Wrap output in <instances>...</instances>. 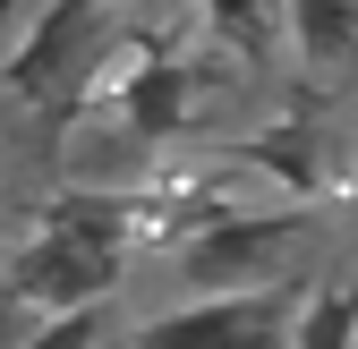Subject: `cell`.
Returning a JSON list of instances; mask_svg holds the SVG:
<instances>
[{
	"label": "cell",
	"instance_id": "3957f363",
	"mask_svg": "<svg viewBox=\"0 0 358 349\" xmlns=\"http://www.w3.org/2000/svg\"><path fill=\"white\" fill-rule=\"evenodd\" d=\"M188 26H205L213 52H231L239 68H282L290 60V17L282 0H188Z\"/></svg>",
	"mask_w": 358,
	"mask_h": 349
},
{
	"label": "cell",
	"instance_id": "5b68a950",
	"mask_svg": "<svg viewBox=\"0 0 358 349\" xmlns=\"http://www.w3.org/2000/svg\"><path fill=\"white\" fill-rule=\"evenodd\" d=\"M290 349H358V273H316Z\"/></svg>",
	"mask_w": 358,
	"mask_h": 349
},
{
	"label": "cell",
	"instance_id": "7a4b0ae2",
	"mask_svg": "<svg viewBox=\"0 0 358 349\" xmlns=\"http://www.w3.org/2000/svg\"><path fill=\"white\" fill-rule=\"evenodd\" d=\"M307 307V281L290 290H213V298H179L162 315L120 324L111 349H290Z\"/></svg>",
	"mask_w": 358,
	"mask_h": 349
},
{
	"label": "cell",
	"instance_id": "6da1fadb",
	"mask_svg": "<svg viewBox=\"0 0 358 349\" xmlns=\"http://www.w3.org/2000/svg\"><path fill=\"white\" fill-rule=\"evenodd\" d=\"M162 265H171V281L188 298H213V290H290V281H307L299 273V205H273V213L213 205V213L188 222V239H179Z\"/></svg>",
	"mask_w": 358,
	"mask_h": 349
},
{
	"label": "cell",
	"instance_id": "8992f818",
	"mask_svg": "<svg viewBox=\"0 0 358 349\" xmlns=\"http://www.w3.org/2000/svg\"><path fill=\"white\" fill-rule=\"evenodd\" d=\"M111 341H120V298H85V307H69V315L26 324L17 349H111Z\"/></svg>",
	"mask_w": 358,
	"mask_h": 349
},
{
	"label": "cell",
	"instance_id": "277c9868",
	"mask_svg": "<svg viewBox=\"0 0 358 349\" xmlns=\"http://www.w3.org/2000/svg\"><path fill=\"white\" fill-rule=\"evenodd\" d=\"M290 17V68L333 77L358 60V0H282Z\"/></svg>",
	"mask_w": 358,
	"mask_h": 349
}]
</instances>
